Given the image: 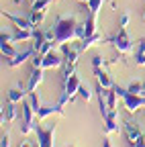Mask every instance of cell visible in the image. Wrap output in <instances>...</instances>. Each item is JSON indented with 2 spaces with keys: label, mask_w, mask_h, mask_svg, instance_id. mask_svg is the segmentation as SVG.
Returning a JSON list of instances; mask_svg holds the SVG:
<instances>
[{
  "label": "cell",
  "mask_w": 145,
  "mask_h": 147,
  "mask_svg": "<svg viewBox=\"0 0 145 147\" xmlns=\"http://www.w3.org/2000/svg\"><path fill=\"white\" fill-rule=\"evenodd\" d=\"M106 65V61L100 57V55H94V57H92V67L94 69H98V67H104Z\"/></svg>",
  "instance_id": "cell-30"
},
{
  "label": "cell",
  "mask_w": 145,
  "mask_h": 147,
  "mask_svg": "<svg viewBox=\"0 0 145 147\" xmlns=\"http://www.w3.org/2000/svg\"><path fill=\"white\" fill-rule=\"evenodd\" d=\"M125 133H127V141H129L133 147H135L141 139H145V135L141 133V129H139L135 123H131V121H127V123H125Z\"/></svg>",
  "instance_id": "cell-8"
},
{
  "label": "cell",
  "mask_w": 145,
  "mask_h": 147,
  "mask_svg": "<svg viewBox=\"0 0 145 147\" xmlns=\"http://www.w3.org/2000/svg\"><path fill=\"white\" fill-rule=\"evenodd\" d=\"M12 2H14V4H21V2H23V0H12Z\"/></svg>",
  "instance_id": "cell-34"
},
{
  "label": "cell",
  "mask_w": 145,
  "mask_h": 147,
  "mask_svg": "<svg viewBox=\"0 0 145 147\" xmlns=\"http://www.w3.org/2000/svg\"><path fill=\"white\" fill-rule=\"evenodd\" d=\"M94 76H96V82H98V86H102L104 90H111V88H115L117 84L111 80V76L102 69V67H98V69H94Z\"/></svg>",
  "instance_id": "cell-17"
},
{
  "label": "cell",
  "mask_w": 145,
  "mask_h": 147,
  "mask_svg": "<svg viewBox=\"0 0 145 147\" xmlns=\"http://www.w3.org/2000/svg\"><path fill=\"white\" fill-rule=\"evenodd\" d=\"M25 88H27V84H23V82H19V88H12V90H8V94H6V100H10V102H23V100H27V96H29V92H25Z\"/></svg>",
  "instance_id": "cell-13"
},
{
  "label": "cell",
  "mask_w": 145,
  "mask_h": 147,
  "mask_svg": "<svg viewBox=\"0 0 145 147\" xmlns=\"http://www.w3.org/2000/svg\"><path fill=\"white\" fill-rule=\"evenodd\" d=\"M61 106H63L61 102H57V104H51V106H43V108L39 110L37 119H39V121H43V119H47V117H51V115H59V117H65V113H63V108H61Z\"/></svg>",
  "instance_id": "cell-16"
},
{
  "label": "cell",
  "mask_w": 145,
  "mask_h": 147,
  "mask_svg": "<svg viewBox=\"0 0 145 147\" xmlns=\"http://www.w3.org/2000/svg\"><path fill=\"white\" fill-rule=\"evenodd\" d=\"M35 53H37V51H35L33 47H29V49H25V51H21V53H16L14 57L6 59V65H8V67H19V65H23L27 59H31Z\"/></svg>",
  "instance_id": "cell-12"
},
{
  "label": "cell",
  "mask_w": 145,
  "mask_h": 147,
  "mask_svg": "<svg viewBox=\"0 0 145 147\" xmlns=\"http://www.w3.org/2000/svg\"><path fill=\"white\" fill-rule=\"evenodd\" d=\"M27 100H29V104L33 106V110L39 115V110L43 108V104H41V98L37 96V92H29V96H27Z\"/></svg>",
  "instance_id": "cell-21"
},
{
  "label": "cell",
  "mask_w": 145,
  "mask_h": 147,
  "mask_svg": "<svg viewBox=\"0 0 145 147\" xmlns=\"http://www.w3.org/2000/svg\"><path fill=\"white\" fill-rule=\"evenodd\" d=\"M102 147H113V143H111V139H102Z\"/></svg>",
  "instance_id": "cell-32"
},
{
  "label": "cell",
  "mask_w": 145,
  "mask_h": 147,
  "mask_svg": "<svg viewBox=\"0 0 145 147\" xmlns=\"http://www.w3.org/2000/svg\"><path fill=\"white\" fill-rule=\"evenodd\" d=\"M80 86H82V82H80V78H78V74L69 76V78L63 82V94H61L59 102L65 104V102H69V100H74V96H78V92H80Z\"/></svg>",
  "instance_id": "cell-4"
},
{
  "label": "cell",
  "mask_w": 145,
  "mask_h": 147,
  "mask_svg": "<svg viewBox=\"0 0 145 147\" xmlns=\"http://www.w3.org/2000/svg\"><path fill=\"white\" fill-rule=\"evenodd\" d=\"M0 147H10V139H8L6 133L2 135V139H0Z\"/></svg>",
  "instance_id": "cell-31"
},
{
  "label": "cell",
  "mask_w": 145,
  "mask_h": 147,
  "mask_svg": "<svg viewBox=\"0 0 145 147\" xmlns=\"http://www.w3.org/2000/svg\"><path fill=\"white\" fill-rule=\"evenodd\" d=\"M127 90H129L131 94H141V90H143V82H131Z\"/></svg>",
  "instance_id": "cell-29"
},
{
  "label": "cell",
  "mask_w": 145,
  "mask_h": 147,
  "mask_svg": "<svg viewBox=\"0 0 145 147\" xmlns=\"http://www.w3.org/2000/svg\"><path fill=\"white\" fill-rule=\"evenodd\" d=\"M63 65V55L57 53V51H49L47 55H43V69H53V67H61Z\"/></svg>",
  "instance_id": "cell-9"
},
{
  "label": "cell",
  "mask_w": 145,
  "mask_h": 147,
  "mask_svg": "<svg viewBox=\"0 0 145 147\" xmlns=\"http://www.w3.org/2000/svg\"><path fill=\"white\" fill-rule=\"evenodd\" d=\"M115 90H117V94L123 98V102H125V108L129 110V113L133 115V113H137L139 108H143L145 106V96L143 94H131L127 88H121V86H115Z\"/></svg>",
  "instance_id": "cell-2"
},
{
  "label": "cell",
  "mask_w": 145,
  "mask_h": 147,
  "mask_svg": "<svg viewBox=\"0 0 145 147\" xmlns=\"http://www.w3.org/2000/svg\"><path fill=\"white\" fill-rule=\"evenodd\" d=\"M102 41H104V37H102V35H98V33H94V35L86 37L84 41H80V51H86V49L94 47V45H98V43H102Z\"/></svg>",
  "instance_id": "cell-19"
},
{
  "label": "cell",
  "mask_w": 145,
  "mask_h": 147,
  "mask_svg": "<svg viewBox=\"0 0 145 147\" xmlns=\"http://www.w3.org/2000/svg\"><path fill=\"white\" fill-rule=\"evenodd\" d=\"M35 31H37V29H33V31H16L14 35H12V41L14 43H19V41H33L35 39Z\"/></svg>",
  "instance_id": "cell-20"
},
{
  "label": "cell",
  "mask_w": 145,
  "mask_h": 147,
  "mask_svg": "<svg viewBox=\"0 0 145 147\" xmlns=\"http://www.w3.org/2000/svg\"><path fill=\"white\" fill-rule=\"evenodd\" d=\"M78 2H84V4H88V2H90V0H78Z\"/></svg>",
  "instance_id": "cell-35"
},
{
  "label": "cell",
  "mask_w": 145,
  "mask_h": 147,
  "mask_svg": "<svg viewBox=\"0 0 145 147\" xmlns=\"http://www.w3.org/2000/svg\"><path fill=\"white\" fill-rule=\"evenodd\" d=\"M41 82H43V67H33L31 76L27 80V92H35Z\"/></svg>",
  "instance_id": "cell-14"
},
{
  "label": "cell",
  "mask_w": 145,
  "mask_h": 147,
  "mask_svg": "<svg viewBox=\"0 0 145 147\" xmlns=\"http://www.w3.org/2000/svg\"><path fill=\"white\" fill-rule=\"evenodd\" d=\"M135 63L139 67L145 65V37H141V39L135 43Z\"/></svg>",
  "instance_id": "cell-18"
},
{
  "label": "cell",
  "mask_w": 145,
  "mask_h": 147,
  "mask_svg": "<svg viewBox=\"0 0 145 147\" xmlns=\"http://www.w3.org/2000/svg\"><path fill=\"white\" fill-rule=\"evenodd\" d=\"M21 113H23V123H21V133L23 135H29L31 131H35V110L33 106L29 104V100H23L21 102Z\"/></svg>",
  "instance_id": "cell-3"
},
{
  "label": "cell",
  "mask_w": 145,
  "mask_h": 147,
  "mask_svg": "<svg viewBox=\"0 0 145 147\" xmlns=\"http://www.w3.org/2000/svg\"><path fill=\"white\" fill-rule=\"evenodd\" d=\"M31 2H35V0H31Z\"/></svg>",
  "instance_id": "cell-38"
},
{
  "label": "cell",
  "mask_w": 145,
  "mask_h": 147,
  "mask_svg": "<svg viewBox=\"0 0 145 147\" xmlns=\"http://www.w3.org/2000/svg\"><path fill=\"white\" fill-rule=\"evenodd\" d=\"M129 21H131V12L129 10H123L121 12V16H119V27H127V25H129Z\"/></svg>",
  "instance_id": "cell-26"
},
{
  "label": "cell",
  "mask_w": 145,
  "mask_h": 147,
  "mask_svg": "<svg viewBox=\"0 0 145 147\" xmlns=\"http://www.w3.org/2000/svg\"><path fill=\"white\" fill-rule=\"evenodd\" d=\"M102 4H104V0H90L86 6H88V12L90 14H98L100 8H102Z\"/></svg>",
  "instance_id": "cell-25"
},
{
  "label": "cell",
  "mask_w": 145,
  "mask_h": 147,
  "mask_svg": "<svg viewBox=\"0 0 145 147\" xmlns=\"http://www.w3.org/2000/svg\"><path fill=\"white\" fill-rule=\"evenodd\" d=\"M2 16H6L8 21L16 27V29H21V31H33L35 29V25L31 23V18H23V16H14V14H10V12H6V10H2Z\"/></svg>",
  "instance_id": "cell-11"
},
{
  "label": "cell",
  "mask_w": 145,
  "mask_h": 147,
  "mask_svg": "<svg viewBox=\"0 0 145 147\" xmlns=\"http://www.w3.org/2000/svg\"><path fill=\"white\" fill-rule=\"evenodd\" d=\"M69 147H71V145H69Z\"/></svg>",
  "instance_id": "cell-39"
},
{
  "label": "cell",
  "mask_w": 145,
  "mask_h": 147,
  "mask_svg": "<svg viewBox=\"0 0 145 147\" xmlns=\"http://www.w3.org/2000/svg\"><path fill=\"white\" fill-rule=\"evenodd\" d=\"M35 133H37V141L41 147H55V125H35Z\"/></svg>",
  "instance_id": "cell-5"
},
{
  "label": "cell",
  "mask_w": 145,
  "mask_h": 147,
  "mask_svg": "<svg viewBox=\"0 0 145 147\" xmlns=\"http://www.w3.org/2000/svg\"><path fill=\"white\" fill-rule=\"evenodd\" d=\"M53 2H57V0H53Z\"/></svg>",
  "instance_id": "cell-37"
},
{
  "label": "cell",
  "mask_w": 145,
  "mask_h": 147,
  "mask_svg": "<svg viewBox=\"0 0 145 147\" xmlns=\"http://www.w3.org/2000/svg\"><path fill=\"white\" fill-rule=\"evenodd\" d=\"M0 51H2L4 59H10V57L16 55V49L12 47V43H0Z\"/></svg>",
  "instance_id": "cell-23"
},
{
  "label": "cell",
  "mask_w": 145,
  "mask_h": 147,
  "mask_svg": "<svg viewBox=\"0 0 145 147\" xmlns=\"http://www.w3.org/2000/svg\"><path fill=\"white\" fill-rule=\"evenodd\" d=\"M117 98H119V94H117L115 88L106 90V100H108V108L111 110H117Z\"/></svg>",
  "instance_id": "cell-24"
},
{
  "label": "cell",
  "mask_w": 145,
  "mask_h": 147,
  "mask_svg": "<svg viewBox=\"0 0 145 147\" xmlns=\"http://www.w3.org/2000/svg\"><path fill=\"white\" fill-rule=\"evenodd\" d=\"M141 94H143V96H145V82H143V90H141Z\"/></svg>",
  "instance_id": "cell-33"
},
{
  "label": "cell",
  "mask_w": 145,
  "mask_h": 147,
  "mask_svg": "<svg viewBox=\"0 0 145 147\" xmlns=\"http://www.w3.org/2000/svg\"><path fill=\"white\" fill-rule=\"evenodd\" d=\"M108 41H111L113 45H115V49L119 51V53H129V51H133V43H131V39H129V35H127V29H119V33L115 35V37H108Z\"/></svg>",
  "instance_id": "cell-7"
},
{
  "label": "cell",
  "mask_w": 145,
  "mask_h": 147,
  "mask_svg": "<svg viewBox=\"0 0 145 147\" xmlns=\"http://www.w3.org/2000/svg\"><path fill=\"white\" fill-rule=\"evenodd\" d=\"M16 119H19V108H16V102H6V104H2V115H0V121H2V125L4 123H14Z\"/></svg>",
  "instance_id": "cell-10"
},
{
  "label": "cell",
  "mask_w": 145,
  "mask_h": 147,
  "mask_svg": "<svg viewBox=\"0 0 145 147\" xmlns=\"http://www.w3.org/2000/svg\"><path fill=\"white\" fill-rule=\"evenodd\" d=\"M76 39L78 41H84L86 39V25L84 23H78V27H76Z\"/></svg>",
  "instance_id": "cell-28"
},
{
  "label": "cell",
  "mask_w": 145,
  "mask_h": 147,
  "mask_svg": "<svg viewBox=\"0 0 145 147\" xmlns=\"http://www.w3.org/2000/svg\"><path fill=\"white\" fill-rule=\"evenodd\" d=\"M117 117H119L117 110H111L106 117H102V119H104V131H106L108 135L119 133V121H117Z\"/></svg>",
  "instance_id": "cell-15"
},
{
  "label": "cell",
  "mask_w": 145,
  "mask_h": 147,
  "mask_svg": "<svg viewBox=\"0 0 145 147\" xmlns=\"http://www.w3.org/2000/svg\"><path fill=\"white\" fill-rule=\"evenodd\" d=\"M51 2H53V0H35V2H33L29 18H31V23H33L35 27H39V25L43 23V18H45V14H47V8L51 6Z\"/></svg>",
  "instance_id": "cell-6"
},
{
  "label": "cell",
  "mask_w": 145,
  "mask_h": 147,
  "mask_svg": "<svg viewBox=\"0 0 145 147\" xmlns=\"http://www.w3.org/2000/svg\"><path fill=\"white\" fill-rule=\"evenodd\" d=\"M143 23H145V10H143Z\"/></svg>",
  "instance_id": "cell-36"
},
{
  "label": "cell",
  "mask_w": 145,
  "mask_h": 147,
  "mask_svg": "<svg viewBox=\"0 0 145 147\" xmlns=\"http://www.w3.org/2000/svg\"><path fill=\"white\" fill-rule=\"evenodd\" d=\"M76 18L74 16H57L53 23V33H55V43L63 45L69 41H78L76 39Z\"/></svg>",
  "instance_id": "cell-1"
},
{
  "label": "cell",
  "mask_w": 145,
  "mask_h": 147,
  "mask_svg": "<svg viewBox=\"0 0 145 147\" xmlns=\"http://www.w3.org/2000/svg\"><path fill=\"white\" fill-rule=\"evenodd\" d=\"M78 96H80V98H84V100L88 102V100H92V92H90V88H88V86H84V84H82V86H80V92H78Z\"/></svg>",
  "instance_id": "cell-27"
},
{
  "label": "cell",
  "mask_w": 145,
  "mask_h": 147,
  "mask_svg": "<svg viewBox=\"0 0 145 147\" xmlns=\"http://www.w3.org/2000/svg\"><path fill=\"white\" fill-rule=\"evenodd\" d=\"M86 37H90V35H94L96 33V14H90L88 18H86Z\"/></svg>",
  "instance_id": "cell-22"
}]
</instances>
